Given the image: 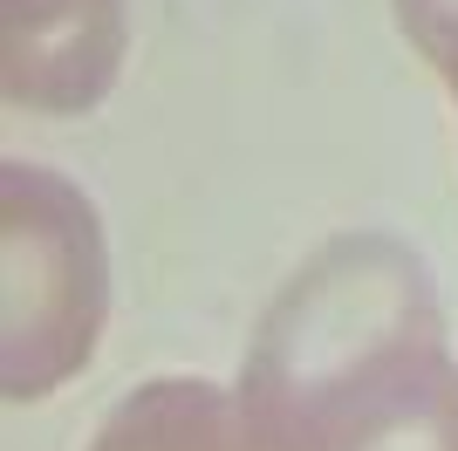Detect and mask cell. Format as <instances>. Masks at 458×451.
Masks as SVG:
<instances>
[{
	"label": "cell",
	"mask_w": 458,
	"mask_h": 451,
	"mask_svg": "<svg viewBox=\"0 0 458 451\" xmlns=\"http://www.w3.org/2000/svg\"><path fill=\"white\" fill-rule=\"evenodd\" d=\"M356 451H458V362H445L383 424H369L356 438Z\"/></svg>",
	"instance_id": "cell-5"
},
{
	"label": "cell",
	"mask_w": 458,
	"mask_h": 451,
	"mask_svg": "<svg viewBox=\"0 0 458 451\" xmlns=\"http://www.w3.org/2000/svg\"><path fill=\"white\" fill-rule=\"evenodd\" d=\"M397 28L411 35V48L424 62H438L445 41L458 35V0H397Z\"/></svg>",
	"instance_id": "cell-6"
},
{
	"label": "cell",
	"mask_w": 458,
	"mask_h": 451,
	"mask_svg": "<svg viewBox=\"0 0 458 451\" xmlns=\"http://www.w3.org/2000/svg\"><path fill=\"white\" fill-rule=\"evenodd\" d=\"M123 0H0V89L28 116H82L116 89Z\"/></svg>",
	"instance_id": "cell-3"
},
{
	"label": "cell",
	"mask_w": 458,
	"mask_h": 451,
	"mask_svg": "<svg viewBox=\"0 0 458 451\" xmlns=\"http://www.w3.org/2000/svg\"><path fill=\"white\" fill-rule=\"evenodd\" d=\"M89 451H294L247 411L240 390L206 376H157L103 417Z\"/></svg>",
	"instance_id": "cell-4"
},
{
	"label": "cell",
	"mask_w": 458,
	"mask_h": 451,
	"mask_svg": "<svg viewBox=\"0 0 458 451\" xmlns=\"http://www.w3.org/2000/svg\"><path fill=\"white\" fill-rule=\"evenodd\" d=\"M110 315L103 219L48 165H0V390L35 404L96 356Z\"/></svg>",
	"instance_id": "cell-2"
},
{
	"label": "cell",
	"mask_w": 458,
	"mask_h": 451,
	"mask_svg": "<svg viewBox=\"0 0 458 451\" xmlns=\"http://www.w3.org/2000/svg\"><path fill=\"white\" fill-rule=\"evenodd\" d=\"M438 69H445V82H452V96H458V35L445 41V55H438Z\"/></svg>",
	"instance_id": "cell-7"
},
{
	"label": "cell",
	"mask_w": 458,
	"mask_h": 451,
	"mask_svg": "<svg viewBox=\"0 0 458 451\" xmlns=\"http://www.w3.org/2000/svg\"><path fill=\"white\" fill-rule=\"evenodd\" d=\"M445 362L431 267L390 233H343L260 315L240 396L294 451H356Z\"/></svg>",
	"instance_id": "cell-1"
}]
</instances>
